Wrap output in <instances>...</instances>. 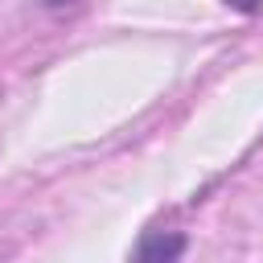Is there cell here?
<instances>
[{
	"label": "cell",
	"instance_id": "obj_1",
	"mask_svg": "<svg viewBox=\"0 0 263 263\" xmlns=\"http://www.w3.org/2000/svg\"><path fill=\"white\" fill-rule=\"evenodd\" d=\"M181 251H185L181 238H160V234H156V238H148V242L136 247V259H177Z\"/></svg>",
	"mask_w": 263,
	"mask_h": 263
},
{
	"label": "cell",
	"instance_id": "obj_2",
	"mask_svg": "<svg viewBox=\"0 0 263 263\" xmlns=\"http://www.w3.org/2000/svg\"><path fill=\"white\" fill-rule=\"evenodd\" d=\"M226 4H230V8H238V12H255L263 0H226Z\"/></svg>",
	"mask_w": 263,
	"mask_h": 263
}]
</instances>
